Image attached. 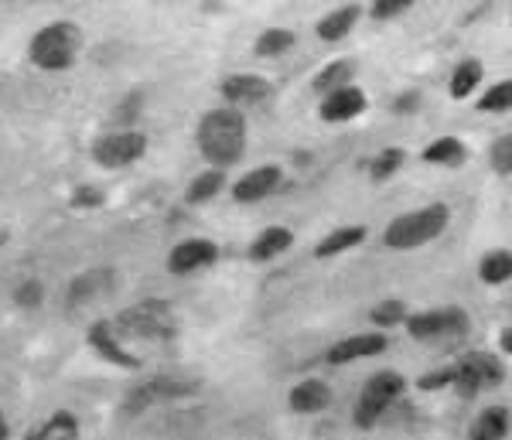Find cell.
<instances>
[{
    "mask_svg": "<svg viewBox=\"0 0 512 440\" xmlns=\"http://www.w3.org/2000/svg\"><path fill=\"white\" fill-rule=\"evenodd\" d=\"M28 440H79V427L72 413H55L38 434H31Z\"/></svg>",
    "mask_w": 512,
    "mask_h": 440,
    "instance_id": "cell-29",
    "label": "cell"
},
{
    "mask_svg": "<svg viewBox=\"0 0 512 440\" xmlns=\"http://www.w3.org/2000/svg\"><path fill=\"white\" fill-rule=\"evenodd\" d=\"M287 403H291L294 413L311 417V413H321V410L332 406V389H328V383H321V379H304V383H297L291 389Z\"/></svg>",
    "mask_w": 512,
    "mask_h": 440,
    "instance_id": "cell-18",
    "label": "cell"
},
{
    "mask_svg": "<svg viewBox=\"0 0 512 440\" xmlns=\"http://www.w3.org/2000/svg\"><path fill=\"white\" fill-rule=\"evenodd\" d=\"M291 48H294V31L291 28H267L260 38H256L253 52L260 58H277V55L291 52Z\"/></svg>",
    "mask_w": 512,
    "mask_h": 440,
    "instance_id": "cell-26",
    "label": "cell"
},
{
    "mask_svg": "<svg viewBox=\"0 0 512 440\" xmlns=\"http://www.w3.org/2000/svg\"><path fill=\"white\" fill-rule=\"evenodd\" d=\"M410 7H414V0H376V4L369 7V14H373L376 21H390V18H400Z\"/></svg>",
    "mask_w": 512,
    "mask_h": 440,
    "instance_id": "cell-34",
    "label": "cell"
},
{
    "mask_svg": "<svg viewBox=\"0 0 512 440\" xmlns=\"http://www.w3.org/2000/svg\"><path fill=\"white\" fill-rule=\"evenodd\" d=\"M113 331H117V335L140 338V342H171V338L178 335L175 307H171L168 301H158V297L130 304L127 311L117 314Z\"/></svg>",
    "mask_w": 512,
    "mask_h": 440,
    "instance_id": "cell-3",
    "label": "cell"
},
{
    "mask_svg": "<svg viewBox=\"0 0 512 440\" xmlns=\"http://www.w3.org/2000/svg\"><path fill=\"white\" fill-rule=\"evenodd\" d=\"M420 110V93H414V89H407V93H400L393 99V113H400V116H410V113H417Z\"/></svg>",
    "mask_w": 512,
    "mask_h": 440,
    "instance_id": "cell-36",
    "label": "cell"
},
{
    "mask_svg": "<svg viewBox=\"0 0 512 440\" xmlns=\"http://www.w3.org/2000/svg\"><path fill=\"white\" fill-rule=\"evenodd\" d=\"M478 280L489 287H502L512 280V249H489L478 260Z\"/></svg>",
    "mask_w": 512,
    "mask_h": 440,
    "instance_id": "cell-23",
    "label": "cell"
},
{
    "mask_svg": "<svg viewBox=\"0 0 512 440\" xmlns=\"http://www.w3.org/2000/svg\"><path fill=\"white\" fill-rule=\"evenodd\" d=\"M267 96H270V82L263 76H253V72H236V76L222 79V99L229 103V110L256 106Z\"/></svg>",
    "mask_w": 512,
    "mask_h": 440,
    "instance_id": "cell-13",
    "label": "cell"
},
{
    "mask_svg": "<svg viewBox=\"0 0 512 440\" xmlns=\"http://www.w3.org/2000/svg\"><path fill=\"white\" fill-rule=\"evenodd\" d=\"M420 157H424L427 164H437V168H458V164H465L468 147L461 144L458 137H437L424 147Z\"/></svg>",
    "mask_w": 512,
    "mask_h": 440,
    "instance_id": "cell-24",
    "label": "cell"
},
{
    "mask_svg": "<svg viewBox=\"0 0 512 440\" xmlns=\"http://www.w3.org/2000/svg\"><path fill=\"white\" fill-rule=\"evenodd\" d=\"M390 348V338L383 331H362V335H349L342 342H335L328 348V365H349V362H359V359H376Z\"/></svg>",
    "mask_w": 512,
    "mask_h": 440,
    "instance_id": "cell-10",
    "label": "cell"
},
{
    "mask_svg": "<svg viewBox=\"0 0 512 440\" xmlns=\"http://www.w3.org/2000/svg\"><path fill=\"white\" fill-rule=\"evenodd\" d=\"M14 297H18V304H21V307H38V304H41V297H45V290H41L38 280H24V284L18 287V294H14Z\"/></svg>",
    "mask_w": 512,
    "mask_h": 440,
    "instance_id": "cell-35",
    "label": "cell"
},
{
    "mask_svg": "<svg viewBox=\"0 0 512 440\" xmlns=\"http://www.w3.org/2000/svg\"><path fill=\"white\" fill-rule=\"evenodd\" d=\"M352 72H355V65L349 62V58H338V62H328L325 69L315 76V93L321 96H328V93H335V89H345V86H352Z\"/></svg>",
    "mask_w": 512,
    "mask_h": 440,
    "instance_id": "cell-25",
    "label": "cell"
},
{
    "mask_svg": "<svg viewBox=\"0 0 512 440\" xmlns=\"http://www.w3.org/2000/svg\"><path fill=\"white\" fill-rule=\"evenodd\" d=\"M448 386H454V365H444V369H434L417 379L420 393H434V389H448Z\"/></svg>",
    "mask_w": 512,
    "mask_h": 440,
    "instance_id": "cell-33",
    "label": "cell"
},
{
    "mask_svg": "<svg viewBox=\"0 0 512 440\" xmlns=\"http://www.w3.org/2000/svg\"><path fill=\"white\" fill-rule=\"evenodd\" d=\"M403 161H407V154H403L400 147H383V151L369 161V174H373V181H390L393 174L403 168Z\"/></svg>",
    "mask_w": 512,
    "mask_h": 440,
    "instance_id": "cell-30",
    "label": "cell"
},
{
    "mask_svg": "<svg viewBox=\"0 0 512 440\" xmlns=\"http://www.w3.org/2000/svg\"><path fill=\"white\" fill-rule=\"evenodd\" d=\"M362 7L359 4H345V7H335V11H328L325 18L318 21V38L321 41H342L349 31L355 28V21H359Z\"/></svg>",
    "mask_w": 512,
    "mask_h": 440,
    "instance_id": "cell-22",
    "label": "cell"
},
{
    "mask_svg": "<svg viewBox=\"0 0 512 440\" xmlns=\"http://www.w3.org/2000/svg\"><path fill=\"white\" fill-rule=\"evenodd\" d=\"M499 348H502V355H509L512 359V325H506L499 331Z\"/></svg>",
    "mask_w": 512,
    "mask_h": 440,
    "instance_id": "cell-38",
    "label": "cell"
},
{
    "mask_svg": "<svg viewBox=\"0 0 512 440\" xmlns=\"http://www.w3.org/2000/svg\"><path fill=\"white\" fill-rule=\"evenodd\" d=\"M222 185H226V174L222 171H202L198 178L188 185V202L192 205H202V202H209V198H216L222 192Z\"/></svg>",
    "mask_w": 512,
    "mask_h": 440,
    "instance_id": "cell-28",
    "label": "cell"
},
{
    "mask_svg": "<svg viewBox=\"0 0 512 440\" xmlns=\"http://www.w3.org/2000/svg\"><path fill=\"white\" fill-rule=\"evenodd\" d=\"M451 222V209L444 202H431L424 209H414V212H403L396 215L390 226L383 229V243L390 249H417V246H427L448 229Z\"/></svg>",
    "mask_w": 512,
    "mask_h": 440,
    "instance_id": "cell-2",
    "label": "cell"
},
{
    "mask_svg": "<svg viewBox=\"0 0 512 440\" xmlns=\"http://www.w3.org/2000/svg\"><path fill=\"white\" fill-rule=\"evenodd\" d=\"M482 79H485V65L478 58H461L448 79L451 99H458V103L461 99H472L478 93V86H482Z\"/></svg>",
    "mask_w": 512,
    "mask_h": 440,
    "instance_id": "cell-19",
    "label": "cell"
},
{
    "mask_svg": "<svg viewBox=\"0 0 512 440\" xmlns=\"http://www.w3.org/2000/svg\"><path fill=\"white\" fill-rule=\"evenodd\" d=\"M79 28L69 21H55V24H45L41 31H35L31 38V62L45 72H62L76 62L79 55Z\"/></svg>",
    "mask_w": 512,
    "mask_h": 440,
    "instance_id": "cell-5",
    "label": "cell"
},
{
    "mask_svg": "<svg viewBox=\"0 0 512 440\" xmlns=\"http://www.w3.org/2000/svg\"><path fill=\"white\" fill-rule=\"evenodd\" d=\"M489 164L499 178H509L512 174V134H499L489 147Z\"/></svg>",
    "mask_w": 512,
    "mask_h": 440,
    "instance_id": "cell-32",
    "label": "cell"
},
{
    "mask_svg": "<svg viewBox=\"0 0 512 440\" xmlns=\"http://www.w3.org/2000/svg\"><path fill=\"white\" fill-rule=\"evenodd\" d=\"M369 321L376 328H396L407 321V304L403 301H379L373 311H369Z\"/></svg>",
    "mask_w": 512,
    "mask_h": 440,
    "instance_id": "cell-31",
    "label": "cell"
},
{
    "mask_svg": "<svg viewBox=\"0 0 512 440\" xmlns=\"http://www.w3.org/2000/svg\"><path fill=\"white\" fill-rule=\"evenodd\" d=\"M198 147H202V157L212 164L216 171L236 164L246 151V120L239 110H229V106H219V110H209L198 123Z\"/></svg>",
    "mask_w": 512,
    "mask_h": 440,
    "instance_id": "cell-1",
    "label": "cell"
},
{
    "mask_svg": "<svg viewBox=\"0 0 512 440\" xmlns=\"http://www.w3.org/2000/svg\"><path fill=\"white\" fill-rule=\"evenodd\" d=\"M407 393V379L393 369H383V372H373V376L362 383V393L355 400V410H352V420L359 430H373L383 413Z\"/></svg>",
    "mask_w": 512,
    "mask_h": 440,
    "instance_id": "cell-4",
    "label": "cell"
},
{
    "mask_svg": "<svg viewBox=\"0 0 512 440\" xmlns=\"http://www.w3.org/2000/svg\"><path fill=\"white\" fill-rule=\"evenodd\" d=\"M362 243H366V226H338L315 246V256L318 260H332V256L349 253V249L362 246Z\"/></svg>",
    "mask_w": 512,
    "mask_h": 440,
    "instance_id": "cell-21",
    "label": "cell"
},
{
    "mask_svg": "<svg viewBox=\"0 0 512 440\" xmlns=\"http://www.w3.org/2000/svg\"><path fill=\"white\" fill-rule=\"evenodd\" d=\"M89 345H93L106 362L123 365V369H140L137 355H130L127 348H123L120 335L113 331V321H96V325L89 328Z\"/></svg>",
    "mask_w": 512,
    "mask_h": 440,
    "instance_id": "cell-16",
    "label": "cell"
},
{
    "mask_svg": "<svg viewBox=\"0 0 512 440\" xmlns=\"http://www.w3.org/2000/svg\"><path fill=\"white\" fill-rule=\"evenodd\" d=\"M366 106H369V99L359 86H345V89H335V93H328L321 99L318 113L325 123H349L359 113H366Z\"/></svg>",
    "mask_w": 512,
    "mask_h": 440,
    "instance_id": "cell-14",
    "label": "cell"
},
{
    "mask_svg": "<svg viewBox=\"0 0 512 440\" xmlns=\"http://www.w3.org/2000/svg\"><path fill=\"white\" fill-rule=\"evenodd\" d=\"M120 287V273L110 267H93L86 273H79L76 280L69 284V307L79 311V307H93L106 297H113Z\"/></svg>",
    "mask_w": 512,
    "mask_h": 440,
    "instance_id": "cell-9",
    "label": "cell"
},
{
    "mask_svg": "<svg viewBox=\"0 0 512 440\" xmlns=\"http://www.w3.org/2000/svg\"><path fill=\"white\" fill-rule=\"evenodd\" d=\"M291 246H294V232L291 229H287V226H267L250 243V260L267 263V260H274V256L287 253Z\"/></svg>",
    "mask_w": 512,
    "mask_h": 440,
    "instance_id": "cell-20",
    "label": "cell"
},
{
    "mask_svg": "<svg viewBox=\"0 0 512 440\" xmlns=\"http://www.w3.org/2000/svg\"><path fill=\"white\" fill-rule=\"evenodd\" d=\"M0 440H7V420H4V413H0Z\"/></svg>",
    "mask_w": 512,
    "mask_h": 440,
    "instance_id": "cell-39",
    "label": "cell"
},
{
    "mask_svg": "<svg viewBox=\"0 0 512 440\" xmlns=\"http://www.w3.org/2000/svg\"><path fill=\"white\" fill-rule=\"evenodd\" d=\"M512 430V410L502 403L485 406L468 427V440H506Z\"/></svg>",
    "mask_w": 512,
    "mask_h": 440,
    "instance_id": "cell-17",
    "label": "cell"
},
{
    "mask_svg": "<svg viewBox=\"0 0 512 440\" xmlns=\"http://www.w3.org/2000/svg\"><path fill=\"white\" fill-rule=\"evenodd\" d=\"M475 106L482 113H509L512 110V79H499V82H492L489 89H482V96H478Z\"/></svg>",
    "mask_w": 512,
    "mask_h": 440,
    "instance_id": "cell-27",
    "label": "cell"
},
{
    "mask_svg": "<svg viewBox=\"0 0 512 440\" xmlns=\"http://www.w3.org/2000/svg\"><path fill=\"white\" fill-rule=\"evenodd\" d=\"M280 178H284V171L277 168V164H263V168H253L250 174H243V178L233 185V198L239 205H253V202H263L267 195H274L280 188Z\"/></svg>",
    "mask_w": 512,
    "mask_h": 440,
    "instance_id": "cell-12",
    "label": "cell"
},
{
    "mask_svg": "<svg viewBox=\"0 0 512 440\" xmlns=\"http://www.w3.org/2000/svg\"><path fill=\"white\" fill-rule=\"evenodd\" d=\"M99 198H103V195H99L96 188H79V192H76V205H82V209L89 205V209H93V205H99Z\"/></svg>",
    "mask_w": 512,
    "mask_h": 440,
    "instance_id": "cell-37",
    "label": "cell"
},
{
    "mask_svg": "<svg viewBox=\"0 0 512 440\" xmlns=\"http://www.w3.org/2000/svg\"><path fill=\"white\" fill-rule=\"evenodd\" d=\"M407 335L414 342H437V338H465L472 331V318L465 307H431V311H414L403 321Z\"/></svg>",
    "mask_w": 512,
    "mask_h": 440,
    "instance_id": "cell-6",
    "label": "cell"
},
{
    "mask_svg": "<svg viewBox=\"0 0 512 440\" xmlns=\"http://www.w3.org/2000/svg\"><path fill=\"white\" fill-rule=\"evenodd\" d=\"M192 383H181V379H168V376H158V379H147L144 386H137L130 393V410H144V406H154V403H171V400H181V396L192 393Z\"/></svg>",
    "mask_w": 512,
    "mask_h": 440,
    "instance_id": "cell-15",
    "label": "cell"
},
{
    "mask_svg": "<svg viewBox=\"0 0 512 440\" xmlns=\"http://www.w3.org/2000/svg\"><path fill=\"white\" fill-rule=\"evenodd\" d=\"M147 151V137L137 130H117V134H106L96 140L93 157L103 168H127V164L140 161Z\"/></svg>",
    "mask_w": 512,
    "mask_h": 440,
    "instance_id": "cell-8",
    "label": "cell"
},
{
    "mask_svg": "<svg viewBox=\"0 0 512 440\" xmlns=\"http://www.w3.org/2000/svg\"><path fill=\"white\" fill-rule=\"evenodd\" d=\"M216 260H219V246L212 243V239H185V243H178L171 249L168 270L178 273V277H185V273L212 267Z\"/></svg>",
    "mask_w": 512,
    "mask_h": 440,
    "instance_id": "cell-11",
    "label": "cell"
},
{
    "mask_svg": "<svg viewBox=\"0 0 512 440\" xmlns=\"http://www.w3.org/2000/svg\"><path fill=\"white\" fill-rule=\"evenodd\" d=\"M506 379V365L492 352H465L454 362V386L461 396H475L482 389H492Z\"/></svg>",
    "mask_w": 512,
    "mask_h": 440,
    "instance_id": "cell-7",
    "label": "cell"
}]
</instances>
